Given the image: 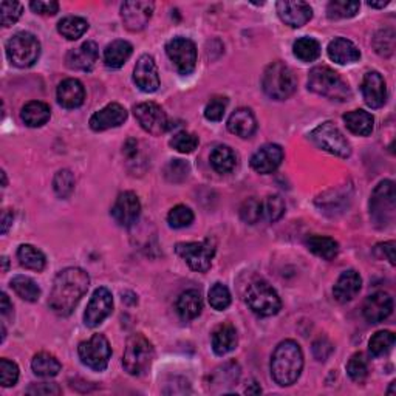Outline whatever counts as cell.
Wrapping results in <instances>:
<instances>
[{
  "instance_id": "cell-29",
  "label": "cell",
  "mask_w": 396,
  "mask_h": 396,
  "mask_svg": "<svg viewBox=\"0 0 396 396\" xmlns=\"http://www.w3.org/2000/svg\"><path fill=\"white\" fill-rule=\"evenodd\" d=\"M203 300L197 290H187L177 300V312L183 321H192L202 314Z\"/></svg>"
},
{
  "instance_id": "cell-14",
  "label": "cell",
  "mask_w": 396,
  "mask_h": 396,
  "mask_svg": "<svg viewBox=\"0 0 396 396\" xmlns=\"http://www.w3.org/2000/svg\"><path fill=\"white\" fill-rule=\"evenodd\" d=\"M111 309H114V296H111V292L104 287L98 288L93 292L87 309L84 313L85 325L90 326V329L101 325L111 314Z\"/></svg>"
},
{
  "instance_id": "cell-23",
  "label": "cell",
  "mask_w": 396,
  "mask_h": 396,
  "mask_svg": "<svg viewBox=\"0 0 396 396\" xmlns=\"http://www.w3.org/2000/svg\"><path fill=\"white\" fill-rule=\"evenodd\" d=\"M365 104L372 109H380L387 101V87L384 77L378 72H368L361 85Z\"/></svg>"
},
{
  "instance_id": "cell-37",
  "label": "cell",
  "mask_w": 396,
  "mask_h": 396,
  "mask_svg": "<svg viewBox=\"0 0 396 396\" xmlns=\"http://www.w3.org/2000/svg\"><path fill=\"white\" fill-rule=\"evenodd\" d=\"M89 30V22L77 16H68L57 23V31L59 34L68 40H76L82 38Z\"/></svg>"
},
{
  "instance_id": "cell-27",
  "label": "cell",
  "mask_w": 396,
  "mask_h": 396,
  "mask_svg": "<svg viewBox=\"0 0 396 396\" xmlns=\"http://www.w3.org/2000/svg\"><path fill=\"white\" fill-rule=\"evenodd\" d=\"M228 131L240 138H251L257 131V121L253 110L237 109L228 119Z\"/></svg>"
},
{
  "instance_id": "cell-57",
  "label": "cell",
  "mask_w": 396,
  "mask_h": 396,
  "mask_svg": "<svg viewBox=\"0 0 396 396\" xmlns=\"http://www.w3.org/2000/svg\"><path fill=\"white\" fill-rule=\"evenodd\" d=\"M331 351L333 346L329 339L321 338L313 343V355L317 361H326V358L331 355Z\"/></svg>"
},
{
  "instance_id": "cell-34",
  "label": "cell",
  "mask_w": 396,
  "mask_h": 396,
  "mask_svg": "<svg viewBox=\"0 0 396 396\" xmlns=\"http://www.w3.org/2000/svg\"><path fill=\"white\" fill-rule=\"evenodd\" d=\"M211 166L219 174H229L237 166V155L228 145H217L211 153Z\"/></svg>"
},
{
  "instance_id": "cell-19",
  "label": "cell",
  "mask_w": 396,
  "mask_h": 396,
  "mask_svg": "<svg viewBox=\"0 0 396 396\" xmlns=\"http://www.w3.org/2000/svg\"><path fill=\"white\" fill-rule=\"evenodd\" d=\"M283 161V149L279 144H265L251 157V167L257 174L268 175L277 169Z\"/></svg>"
},
{
  "instance_id": "cell-15",
  "label": "cell",
  "mask_w": 396,
  "mask_h": 396,
  "mask_svg": "<svg viewBox=\"0 0 396 396\" xmlns=\"http://www.w3.org/2000/svg\"><path fill=\"white\" fill-rule=\"evenodd\" d=\"M141 203L136 194L126 191L118 195L116 202L111 208V217L123 228H131L140 219Z\"/></svg>"
},
{
  "instance_id": "cell-10",
  "label": "cell",
  "mask_w": 396,
  "mask_h": 396,
  "mask_svg": "<svg viewBox=\"0 0 396 396\" xmlns=\"http://www.w3.org/2000/svg\"><path fill=\"white\" fill-rule=\"evenodd\" d=\"M175 251L189 265V268L198 273H206L212 265L215 245L209 238L203 240V242H183L177 243Z\"/></svg>"
},
{
  "instance_id": "cell-5",
  "label": "cell",
  "mask_w": 396,
  "mask_h": 396,
  "mask_svg": "<svg viewBox=\"0 0 396 396\" xmlns=\"http://www.w3.org/2000/svg\"><path fill=\"white\" fill-rule=\"evenodd\" d=\"M262 85H263V92L268 94L270 98L283 101V99H288L291 94L296 92L297 82L291 68L283 62L277 61L266 67Z\"/></svg>"
},
{
  "instance_id": "cell-39",
  "label": "cell",
  "mask_w": 396,
  "mask_h": 396,
  "mask_svg": "<svg viewBox=\"0 0 396 396\" xmlns=\"http://www.w3.org/2000/svg\"><path fill=\"white\" fill-rule=\"evenodd\" d=\"M292 53L302 62H313L321 56V44L313 38H299L292 45Z\"/></svg>"
},
{
  "instance_id": "cell-54",
  "label": "cell",
  "mask_w": 396,
  "mask_h": 396,
  "mask_svg": "<svg viewBox=\"0 0 396 396\" xmlns=\"http://www.w3.org/2000/svg\"><path fill=\"white\" fill-rule=\"evenodd\" d=\"M19 380V367L8 359H0V383L4 387H13Z\"/></svg>"
},
{
  "instance_id": "cell-3",
  "label": "cell",
  "mask_w": 396,
  "mask_h": 396,
  "mask_svg": "<svg viewBox=\"0 0 396 396\" xmlns=\"http://www.w3.org/2000/svg\"><path fill=\"white\" fill-rule=\"evenodd\" d=\"M308 89L333 101H347L351 98L348 84L342 79L338 72L333 68L319 65L314 67L308 76Z\"/></svg>"
},
{
  "instance_id": "cell-7",
  "label": "cell",
  "mask_w": 396,
  "mask_h": 396,
  "mask_svg": "<svg viewBox=\"0 0 396 396\" xmlns=\"http://www.w3.org/2000/svg\"><path fill=\"white\" fill-rule=\"evenodd\" d=\"M6 56L10 62L19 68H28L38 62L40 56V44L31 33L21 31L6 42Z\"/></svg>"
},
{
  "instance_id": "cell-48",
  "label": "cell",
  "mask_w": 396,
  "mask_h": 396,
  "mask_svg": "<svg viewBox=\"0 0 396 396\" xmlns=\"http://www.w3.org/2000/svg\"><path fill=\"white\" fill-rule=\"evenodd\" d=\"M53 187H55V192L57 194V197H61V198L70 197L75 189V177L72 172L67 169L59 170L53 180Z\"/></svg>"
},
{
  "instance_id": "cell-60",
  "label": "cell",
  "mask_w": 396,
  "mask_h": 396,
  "mask_svg": "<svg viewBox=\"0 0 396 396\" xmlns=\"http://www.w3.org/2000/svg\"><path fill=\"white\" fill-rule=\"evenodd\" d=\"M13 217L14 215L10 211H5L2 214V234H6L8 229H10V226L13 225Z\"/></svg>"
},
{
  "instance_id": "cell-52",
  "label": "cell",
  "mask_w": 396,
  "mask_h": 396,
  "mask_svg": "<svg viewBox=\"0 0 396 396\" xmlns=\"http://www.w3.org/2000/svg\"><path fill=\"white\" fill-rule=\"evenodd\" d=\"M22 5L19 2H10V0H4L0 4V16H2V25L4 27H11L22 16Z\"/></svg>"
},
{
  "instance_id": "cell-62",
  "label": "cell",
  "mask_w": 396,
  "mask_h": 396,
  "mask_svg": "<svg viewBox=\"0 0 396 396\" xmlns=\"http://www.w3.org/2000/svg\"><path fill=\"white\" fill-rule=\"evenodd\" d=\"M389 5V2H368V6H372V8H384Z\"/></svg>"
},
{
  "instance_id": "cell-22",
  "label": "cell",
  "mask_w": 396,
  "mask_h": 396,
  "mask_svg": "<svg viewBox=\"0 0 396 396\" xmlns=\"http://www.w3.org/2000/svg\"><path fill=\"white\" fill-rule=\"evenodd\" d=\"M393 312V299L384 291L368 296L363 307L364 317L370 324H380L385 321Z\"/></svg>"
},
{
  "instance_id": "cell-13",
  "label": "cell",
  "mask_w": 396,
  "mask_h": 396,
  "mask_svg": "<svg viewBox=\"0 0 396 396\" xmlns=\"http://www.w3.org/2000/svg\"><path fill=\"white\" fill-rule=\"evenodd\" d=\"M136 121L150 135H161L169 128V119L158 104L155 102H141L133 107Z\"/></svg>"
},
{
  "instance_id": "cell-45",
  "label": "cell",
  "mask_w": 396,
  "mask_h": 396,
  "mask_svg": "<svg viewBox=\"0 0 396 396\" xmlns=\"http://www.w3.org/2000/svg\"><path fill=\"white\" fill-rule=\"evenodd\" d=\"M347 372L348 376L355 383H363L368 375V361L364 356V353H355L348 361L347 364Z\"/></svg>"
},
{
  "instance_id": "cell-35",
  "label": "cell",
  "mask_w": 396,
  "mask_h": 396,
  "mask_svg": "<svg viewBox=\"0 0 396 396\" xmlns=\"http://www.w3.org/2000/svg\"><path fill=\"white\" fill-rule=\"evenodd\" d=\"M31 368H33V372L40 378H53L61 372L62 365H61V363H59L56 356L42 351L33 358Z\"/></svg>"
},
{
  "instance_id": "cell-51",
  "label": "cell",
  "mask_w": 396,
  "mask_h": 396,
  "mask_svg": "<svg viewBox=\"0 0 396 396\" xmlns=\"http://www.w3.org/2000/svg\"><path fill=\"white\" fill-rule=\"evenodd\" d=\"M189 165L183 160H172L165 169V175L170 183H182L189 175Z\"/></svg>"
},
{
  "instance_id": "cell-6",
  "label": "cell",
  "mask_w": 396,
  "mask_h": 396,
  "mask_svg": "<svg viewBox=\"0 0 396 396\" xmlns=\"http://www.w3.org/2000/svg\"><path fill=\"white\" fill-rule=\"evenodd\" d=\"M245 300L248 307L251 308L255 314L263 317L277 314L282 307L277 291L262 279H257L249 283L246 288Z\"/></svg>"
},
{
  "instance_id": "cell-8",
  "label": "cell",
  "mask_w": 396,
  "mask_h": 396,
  "mask_svg": "<svg viewBox=\"0 0 396 396\" xmlns=\"http://www.w3.org/2000/svg\"><path fill=\"white\" fill-rule=\"evenodd\" d=\"M370 215L378 228L390 226L395 220V183L384 180L370 198Z\"/></svg>"
},
{
  "instance_id": "cell-28",
  "label": "cell",
  "mask_w": 396,
  "mask_h": 396,
  "mask_svg": "<svg viewBox=\"0 0 396 396\" xmlns=\"http://www.w3.org/2000/svg\"><path fill=\"white\" fill-rule=\"evenodd\" d=\"M237 331L231 324H221L212 331V350L217 356H225L237 347Z\"/></svg>"
},
{
  "instance_id": "cell-61",
  "label": "cell",
  "mask_w": 396,
  "mask_h": 396,
  "mask_svg": "<svg viewBox=\"0 0 396 396\" xmlns=\"http://www.w3.org/2000/svg\"><path fill=\"white\" fill-rule=\"evenodd\" d=\"M246 393H248V395H251V393H254V395H259V393H262V389H260L259 385H257V384L254 383V384H253V387H248V389H246Z\"/></svg>"
},
{
  "instance_id": "cell-36",
  "label": "cell",
  "mask_w": 396,
  "mask_h": 396,
  "mask_svg": "<svg viewBox=\"0 0 396 396\" xmlns=\"http://www.w3.org/2000/svg\"><path fill=\"white\" fill-rule=\"evenodd\" d=\"M17 259H19L22 266L33 271H42L47 265L44 253L33 245L19 246V249H17Z\"/></svg>"
},
{
  "instance_id": "cell-56",
  "label": "cell",
  "mask_w": 396,
  "mask_h": 396,
  "mask_svg": "<svg viewBox=\"0 0 396 396\" xmlns=\"http://www.w3.org/2000/svg\"><path fill=\"white\" fill-rule=\"evenodd\" d=\"M62 390L61 387L53 383H39V384H31L27 389V395H45V396H51V395H61Z\"/></svg>"
},
{
  "instance_id": "cell-50",
  "label": "cell",
  "mask_w": 396,
  "mask_h": 396,
  "mask_svg": "<svg viewBox=\"0 0 396 396\" xmlns=\"http://www.w3.org/2000/svg\"><path fill=\"white\" fill-rule=\"evenodd\" d=\"M240 217L249 225H255L257 221L262 220V202L257 198H248L240 208Z\"/></svg>"
},
{
  "instance_id": "cell-1",
  "label": "cell",
  "mask_w": 396,
  "mask_h": 396,
  "mask_svg": "<svg viewBox=\"0 0 396 396\" xmlns=\"http://www.w3.org/2000/svg\"><path fill=\"white\" fill-rule=\"evenodd\" d=\"M90 285L89 274L81 268H65L56 275L48 305L57 316H70Z\"/></svg>"
},
{
  "instance_id": "cell-30",
  "label": "cell",
  "mask_w": 396,
  "mask_h": 396,
  "mask_svg": "<svg viewBox=\"0 0 396 396\" xmlns=\"http://www.w3.org/2000/svg\"><path fill=\"white\" fill-rule=\"evenodd\" d=\"M132 53H133V47L131 42L121 40V39L114 40L104 50V64L109 68L116 70V68H121L128 61V57L132 56Z\"/></svg>"
},
{
  "instance_id": "cell-46",
  "label": "cell",
  "mask_w": 396,
  "mask_h": 396,
  "mask_svg": "<svg viewBox=\"0 0 396 396\" xmlns=\"http://www.w3.org/2000/svg\"><path fill=\"white\" fill-rule=\"evenodd\" d=\"M209 304L217 312H223L231 305V292L226 285L223 283H214L209 290Z\"/></svg>"
},
{
  "instance_id": "cell-4",
  "label": "cell",
  "mask_w": 396,
  "mask_h": 396,
  "mask_svg": "<svg viewBox=\"0 0 396 396\" xmlns=\"http://www.w3.org/2000/svg\"><path fill=\"white\" fill-rule=\"evenodd\" d=\"M155 359V350L150 341L143 334H133L127 339L123 365L128 375L140 376L150 368Z\"/></svg>"
},
{
  "instance_id": "cell-11",
  "label": "cell",
  "mask_w": 396,
  "mask_h": 396,
  "mask_svg": "<svg viewBox=\"0 0 396 396\" xmlns=\"http://www.w3.org/2000/svg\"><path fill=\"white\" fill-rule=\"evenodd\" d=\"M77 353H79L84 365H87L94 372H102L109 365L111 347L104 334H93L89 341L79 343Z\"/></svg>"
},
{
  "instance_id": "cell-41",
  "label": "cell",
  "mask_w": 396,
  "mask_h": 396,
  "mask_svg": "<svg viewBox=\"0 0 396 396\" xmlns=\"http://www.w3.org/2000/svg\"><path fill=\"white\" fill-rule=\"evenodd\" d=\"M361 4L359 2H348V0H334L326 6V16L330 19H350L359 13Z\"/></svg>"
},
{
  "instance_id": "cell-58",
  "label": "cell",
  "mask_w": 396,
  "mask_h": 396,
  "mask_svg": "<svg viewBox=\"0 0 396 396\" xmlns=\"http://www.w3.org/2000/svg\"><path fill=\"white\" fill-rule=\"evenodd\" d=\"M375 254L380 259H385L390 262V265H395V242H387V243H380L375 248Z\"/></svg>"
},
{
  "instance_id": "cell-49",
  "label": "cell",
  "mask_w": 396,
  "mask_h": 396,
  "mask_svg": "<svg viewBox=\"0 0 396 396\" xmlns=\"http://www.w3.org/2000/svg\"><path fill=\"white\" fill-rule=\"evenodd\" d=\"M373 45L378 55L389 57L393 55L395 50V33L393 30H383L376 34Z\"/></svg>"
},
{
  "instance_id": "cell-33",
  "label": "cell",
  "mask_w": 396,
  "mask_h": 396,
  "mask_svg": "<svg viewBox=\"0 0 396 396\" xmlns=\"http://www.w3.org/2000/svg\"><path fill=\"white\" fill-rule=\"evenodd\" d=\"M305 245L314 255L321 257L324 260H333L339 253V245L331 237L309 236L305 240Z\"/></svg>"
},
{
  "instance_id": "cell-9",
  "label": "cell",
  "mask_w": 396,
  "mask_h": 396,
  "mask_svg": "<svg viewBox=\"0 0 396 396\" xmlns=\"http://www.w3.org/2000/svg\"><path fill=\"white\" fill-rule=\"evenodd\" d=\"M309 140L319 149L336 155V157L348 158L351 155V148L347 138L330 121L317 126L314 131L309 133Z\"/></svg>"
},
{
  "instance_id": "cell-42",
  "label": "cell",
  "mask_w": 396,
  "mask_h": 396,
  "mask_svg": "<svg viewBox=\"0 0 396 396\" xmlns=\"http://www.w3.org/2000/svg\"><path fill=\"white\" fill-rule=\"evenodd\" d=\"M240 378V367L234 361L226 363L225 365L219 367L212 375V384L219 385H232L238 381Z\"/></svg>"
},
{
  "instance_id": "cell-59",
  "label": "cell",
  "mask_w": 396,
  "mask_h": 396,
  "mask_svg": "<svg viewBox=\"0 0 396 396\" xmlns=\"http://www.w3.org/2000/svg\"><path fill=\"white\" fill-rule=\"evenodd\" d=\"M0 309H2V316H10V313L13 312V304L5 292L0 295Z\"/></svg>"
},
{
  "instance_id": "cell-31",
  "label": "cell",
  "mask_w": 396,
  "mask_h": 396,
  "mask_svg": "<svg viewBox=\"0 0 396 396\" xmlns=\"http://www.w3.org/2000/svg\"><path fill=\"white\" fill-rule=\"evenodd\" d=\"M343 123H346L351 133L359 136H368L373 132L375 118L365 110H353L343 115Z\"/></svg>"
},
{
  "instance_id": "cell-32",
  "label": "cell",
  "mask_w": 396,
  "mask_h": 396,
  "mask_svg": "<svg viewBox=\"0 0 396 396\" xmlns=\"http://www.w3.org/2000/svg\"><path fill=\"white\" fill-rule=\"evenodd\" d=\"M51 116L50 106L40 101H31L28 104H25L21 111L22 121L28 127H42L48 123Z\"/></svg>"
},
{
  "instance_id": "cell-24",
  "label": "cell",
  "mask_w": 396,
  "mask_h": 396,
  "mask_svg": "<svg viewBox=\"0 0 396 396\" xmlns=\"http://www.w3.org/2000/svg\"><path fill=\"white\" fill-rule=\"evenodd\" d=\"M363 287V279L355 270L343 271L333 288V296L339 304H347L358 296Z\"/></svg>"
},
{
  "instance_id": "cell-43",
  "label": "cell",
  "mask_w": 396,
  "mask_h": 396,
  "mask_svg": "<svg viewBox=\"0 0 396 396\" xmlns=\"http://www.w3.org/2000/svg\"><path fill=\"white\" fill-rule=\"evenodd\" d=\"M285 214V202L282 200L280 195H270L266 200L262 202V219L268 221H277L282 215Z\"/></svg>"
},
{
  "instance_id": "cell-17",
  "label": "cell",
  "mask_w": 396,
  "mask_h": 396,
  "mask_svg": "<svg viewBox=\"0 0 396 396\" xmlns=\"http://www.w3.org/2000/svg\"><path fill=\"white\" fill-rule=\"evenodd\" d=\"M280 21L291 28H300L312 21L313 10L307 2H287L282 0L275 5Z\"/></svg>"
},
{
  "instance_id": "cell-16",
  "label": "cell",
  "mask_w": 396,
  "mask_h": 396,
  "mask_svg": "<svg viewBox=\"0 0 396 396\" xmlns=\"http://www.w3.org/2000/svg\"><path fill=\"white\" fill-rule=\"evenodd\" d=\"M133 81L136 87L144 93H153L160 87V76L158 68L155 64L153 57L149 55H143L136 61L133 68Z\"/></svg>"
},
{
  "instance_id": "cell-25",
  "label": "cell",
  "mask_w": 396,
  "mask_h": 396,
  "mask_svg": "<svg viewBox=\"0 0 396 396\" xmlns=\"http://www.w3.org/2000/svg\"><path fill=\"white\" fill-rule=\"evenodd\" d=\"M56 97L57 102L64 109H77L84 104L85 89L81 81L70 77V79H65L59 84Z\"/></svg>"
},
{
  "instance_id": "cell-47",
  "label": "cell",
  "mask_w": 396,
  "mask_h": 396,
  "mask_svg": "<svg viewBox=\"0 0 396 396\" xmlns=\"http://www.w3.org/2000/svg\"><path fill=\"white\" fill-rule=\"evenodd\" d=\"M169 144H170V148H174L180 153H191L197 149L198 136L191 132L182 131L174 135V138H172Z\"/></svg>"
},
{
  "instance_id": "cell-53",
  "label": "cell",
  "mask_w": 396,
  "mask_h": 396,
  "mask_svg": "<svg viewBox=\"0 0 396 396\" xmlns=\"http://www.w3.org/2000/svg\"><path fill=\"white\" fill-rule=\"evenodd\" d=\"M226 107H228V98L215 97L208 102V106H206L204 116H206V119H209V121L217 123V121H220V119H223V116H225Z\"/></svg>"
},
{
  "instance_id": "cell-20",
  "label": "cell",
  "mask_w": 396,
  "mask_h": 396,
  "mask_svg": "<svg viewBox=\"0 0 396 396\" xmlns=\"http://www.w3.org/2000/svg\"><path fill=\"white\" fill-rule=\"evenodd\" d=\"M127 119V110L116 102L107 104L104 109H101L97 114H93L90 118V127L94 132H104L109 128L119 127L124 124Z\"/></svg>"
},
{
  "instance_id": "cell-2",
  "label": "cell",
  "mask_w": 396,
  "mask_h": 396,
  "mask_svg": "<svg viewBox=\"0 0 396 396\" xmlns=\"http://www.w3.org/2000/svg\"><path fill=\"white\" fill-rule=\"evenodd\" d=\"M304 368V353L299 343L292 339L282 341L275 347L271 358L273 380L282 387L292 385Z\"/></svg>"
},
{
  "instance_id": "cell-12",
  "label": "cell",
  "mask_w": 396,
  "mask_h": 396,
  "mask_svg": "<svg viewBox=\"0 0 396 396\" xmlns=\"http://www.w3.org/2000/svg\"><path fill=\"white\" fill-rule=\"evenodd\" d=\"M166 53L177 72L183 76L191 75L197 67V47L191 39L174 38L167 42Z\"/></svg>"
},
{
  "instance_id": "cell-26",
  "label": "cell",
  "mask_w": 396,
  "mask_h": 396,
  "mask_svg": "<svg viewBox=\"0 0 396 396\" xmlns=\"http://www.w3.org/2000/svg\"><path fill=\"white\" fill-rule=\"evenodd\" d=\"M326 51H329V57L331 61L339 65L353 64L361 59L359 48L346 38L333 39L329 44Z\"/></svg>"
},
{
  "instance_id": "cell-64",
  "label": "cell",
  "mask_w": 396,
  "mask_h": 396,
  "mask_svg": "<svg viewBox=\"0 0 396 396\" xmlns=\"http://www.w3.org/2000/svg\"><path fill=\"white\" fill-rule=\"evenodd\" d=\"M2 178H4V187L6 186V174L2 170Z\"/></svg>"
},
{
  "instance_id": "cell-18",
  "label": "cell",
  "mask_w": 396,
  "mask_h": 396,
  "mask_svg": "<svg viewBox=\"0 0 396 396\" xmlns=\"http://www.w3.org/2000/svg\"><path fill=\"white\" fill-rule=\"evenodd\" d=\"M153 6L152 2H124L121 6V17L126 28L141 31L150 21Z\"/></svg>"
},
{
  "instance_id": "cell-63",
  "label": "cell",
  "mask_w": 396,
  "mask_h": 396,
  "mask_svg": "<svg viewBox=\"0 0 396 396\" xmlns=\"http://www.w3.org/2000/svg\"><path fill=\"white\" fill-rule=\"evenodd\" d=\"M2 263H4V273L8 271V259L6 257H2Z\"/></svg>"
},
{
  "instance_id": "cell-38",
  "label": "cell",
  "mask_w": 396,
  "mask_h": 396,
  "mask_svg": "<svg viewBox=\"0 0 396 396\" xmlns=\"http://www.w3.org/2000/svg\"><path fill=\"white\" fill-rule=\"evenodd\" d=\"M11 288L16 291V295L27 302H36L40 297V288L36 282L27 275H16L10 282Z\"/></svg>"
},
{
  "instance_id": "cell-21",
  "label": "cell",
  "mask_w": 396,
  "mask_h": 396,
  "mask_svg": "<svg viewBox=\"0 0 396 396\" xmlns=\"http://www.w3.org/2000/svg\"><path fill=\"white\" fill-rule=\"evenodd\" d=\"M98 56H99L98 45L92 40H87L77 48L68 51L65 62L67 67L72 68V70L90 72L94 67V64L98 62Z\"/></svg>"
},
{
  "instance_id": "cell-55",
  "label": "cell",
  "mask_w": 396,
  "mask_h": 396,
  "mask_svg": "<svg viewBox=\"0 0 396 396\" xmlns=\"http://www.w3.org/2000/svg\"><path fill=\"white\" fill-rule=\"evenodd\" d=\"M30 8L34 13L42 16H55L59 11V4L53 0H33Z\"/></svg>"
},
{
  "instance_id": "cell-40",
  "label": "cell",
  "mask_w": 396,
  "mask_h": 396,
  "mask_svg": "<svg viewBox=\"0 0 396 396\" xmlns=\"http://www.w3.org/2000/svg\"><path fill=\"white\" fill-rule=\"evenodd\" d=\"M395 346V334L392 331H378L376 334L372 336V339L368 342V348L372 356L380 358L389 355Z\"/></svg>"
},
{
  "instance_id": "cell-44",
  "label": "cell",
  "mask_w": 396,
  "mask_h": 396,
  "mask_svg": "<svg viewBox=\"0 0 396 396\" xmlns=\"http://www.w3.org/2000/svg\"><path fill=\"white\" fill-rule=\"evenodd\" d=\"M194 221V212L185 204H178L175 208H172L167 215V223L170 228L182 229L191 226Z\"/></svg>"
}]
</instances>
